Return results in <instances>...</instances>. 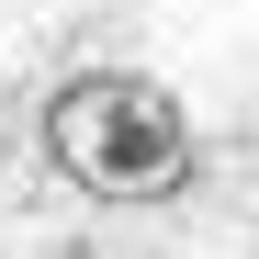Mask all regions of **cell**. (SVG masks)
I'll list each match as a JSON object with an SVG mask.
<instances>
[{
	"label": "cell",
	"instance_id": "6da1fadb",
	"mask_svg": "<svg viewBox=\"0 0 259 259\" xmlns=\"http://www.w3.org/2000/svg\"><path fill=\"white\" fill-rule=\"evenodd\" d=\"M46 158L91 203H169V192L203 181L192 113L147 68H79V79H57L46 91Z\"/></svg>",
	"mask_w": 259,
	"mask_h": 259
}]
</instances>
